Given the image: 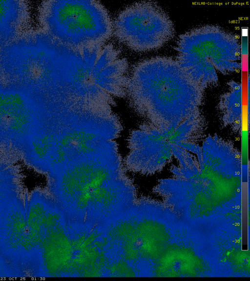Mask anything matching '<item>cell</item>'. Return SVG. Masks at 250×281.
Segmentation results:
<instances>
[{
  "label": "cell",
  "instance_id": "6da1fadb",
  "mask_svg": "<svg viewBox=\"0 0 250 281\" xmlns=\"http://www.w3.org/2000/svg\"><path fill=\"white\" fill-rule=\"evenodd\" d=\"M55 171L62 209L80 221H104L128 210L133 190L119 153L88 154Z\"/></svg>",
  "mask_w": 250,
  "mask_h": 281
},
{
  "label": "cell",
  "instance_id": "277c9868",
  "mask_svg": "<svg viewBox=\"0 0 250 281\" xmlns=\"http://www.w3.org/2000/svg\"><path fill=\"white\" fill-rule=\"evenodd\" d=\"M22 3L17 0H0V48L14 40L25 17Z\"/></svg>",
  "mask_w": 250,
  "mask_h": 281
},
{
  "label": "cell",
  "instance_id": "3957f363",
  "mask_svg": "<svg viewBox=\"0 0 250 281\" xmlns=\"http://www.w3.org/2000/svg\"><path fill=\"white\" fill-rule=\"evenodd\" d=\"M168 18L157 5L139 2L127 6L113 22V32L121 42L136 51L160 46L172 34Z\"/></svg>",
  "mask_w": 250,
  "mask_h": 281
},
{
  "label": "cell",
  "instance_id": "7a4b0ae2",
  "mask_svg": "<svg viewBox=\"0 0 250 281\" xmlns=\"http://www.w3.org/2000/svg\"><path fill=\"white\" fill-rule=\"evenodd\" d=\"M40 16L44 32L73 48L104 44L113 33L107 9L97 0L45 1Z\"/></svg>",
  "mask_w": 250,
  "mask_h": 281
}]
</instances>
